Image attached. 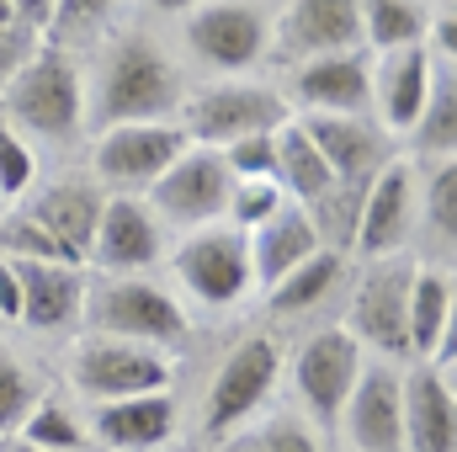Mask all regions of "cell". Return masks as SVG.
Segmentation results:
<instances>
[{"label": "cell", "instance_id": "1", "mask_svg": "<svg viewBox=\"0 0 457 452\" xmlns=\"http://www.w3.org/2000/svg\"><path fill=\"white\" fill-rule=\"evenodd\" d=\"M187 102L181 59L144 27L117 32L86 75V133L122 122H176Z\"/></svg>", "mask_w": 457, "mask_h": 452}, {"label": "cell", "instance_id": "2", "mask_svg": "<svg viewBox=\"0 0 457 452\" xmlns=\"http://www.w3.org/2000/svg\"><path fill=\"white\" fill-rule=\"evenodd\" d=\"M5 122L37 149H70L86 138V70L75 64L70 48L37 43L32 59L11 75L0 91Z\"/></svg>", "mask_w": 457, "mask_h": 452}, {"label": "cell", "instance_id": "3", "mask_svg": "<svg viewBox=\"0 0 457 452\" xmlns=\"http://www.w3.org/2000/svg\"><path fill=\"white\" fill-rule=\"evenodd\" d=\"M80 325H86V336L138 340V346H160V351H176L192 336V314L154 277H102V282H91Z\"/></svg>", "mask_w": 457, "mask_h": 452}, {"label": "cell", "instance_id": "4", "mask_svg": "<svg viewBox=\"0 0 457 452\" xmlns=\"http://www.w3.org/2000/svg\"><path fill=\"white\" fill-rule=\"evenodd\" d=\"M287 102L277 86L266 80H250V75H228V80H208L197 91H187L181 102V133L203 149H224L234 138H250V133H277L287 122Z\"/></svg>", "mask_w": 457, "mask_h": 452}, {"label": "cell", "instance_id": "5", "mask_svg": "<svg viewBox=\"0 0 457 452\" xmlns=\"http://www.w3.org/2000/svg\"><path fill=\"white\" fill-rule=\"evenodd\" d=\"M70 383L86 405H112L138 394H165L176 383V351L112 336H80L70 346Z\"/></svg>", "mask_w": 457, "mask_h": 452}, {"label": "cell", "instance_id": "6", "mask_svg": "<svg viewBox=\"0 0 457 452\" xmlns=\"http://www.w3.org/2000/svg\"><path fill=\"white\" fill-rule=\"evenodd\" d=\"M277 383H282V346L266 336V331L261 336H245L213 367V378H208V394H203V437L219 448L239 426H250L271 405Z\"/></svg>", "mask_w": 457, "mask_h": 452}, {"label": "cell", "instance_id": "7", "mask_svg": "<svg viewBox=\"0 0 457 452\" xmlns=\"http://www.w3.org/2000/svg\"><path fill=\"white\" fill-rule=\"evenodd\" d=\"M181 48L213 80L250 75L271 54V21L250 0H203L197 11L181 16Z\"/></svg>", "mask_w": 457, "mask_h": 452}, {"label": "cell", "instance_id": "8", "mask_svg": "<svg viewBox=\"0 0 457 452\" xmlns=\"http://www.w3.org/2000/svg\"><path fill=\"white\" fill-rule=\"evenodd\" d=\"M410 272H415V255L399 250V255L367 261L356 272V282H351L345 331L356 336L361 351H378V362H404L410 356V331H404V314H410Z\"/></svg>", "mask_w": 457, "mask_h": 452}, {"label": "cell", "instance_id": "9", "mask_svg": "<svg viewBox=\"0 0 457 452\" xmlns=\"http://www.w3.org/2000/svg\"><path fill=\"white\" fill-rule=\"evenodd\" d=\"M192 138L181 122H122L91 138V181L112 197H144Z\"/></svg>", "mask_w": 457, "mask_h": 452}, {"label": "cell", "instance_id": "10", "mask_svg": "<svg viewBox=\"0 0 457 452\" xmlns=\"http://www.w3.org/2000/svg\"><path fill=\"white\" fill-rule=\"evenodd\" d=\"M170 272H176V282H181L203 309H234V304L255 288L250 239L228 224H208V229L181 234V245L170 250Z\"/></svg>", "mask_w": 457, "mask_h": 452}, {"label": "cell", "instance_id": "11", "mask_svg": "<svg viewBox=\"0 0 457 452\" xmlns=\"http://www.w3.org/2000/svg\"><path fill=\"white\" fill-rule=\"evenodd\" d=\"M228 176L224 155L219 149H203V144H187L170 171L144 192V203L160 213V224H176V229H208V224H224V203H228Z\"/></svg>", "mask_w": 457, "mask_h": 452}, {"label": "cell", "instance_id": "12", "mask_svg": "<svg viewBox=\"0 0 457 452\" xmlns=\"http://www.w3.org/2000/svg\"><path fill=\"white\" fill-rule=\"evenodd\" d=\"M361 367H367V351L356 346V336L345 325H325L293 351V394L320 426H336Z\"/></svg>", "mask_w": 457, "mask_h": 452}, {"label": "cell", "instance_id": "13", "mask_svg": "<svg viewBox=\"0 0 457 452\" xmlns=\"http://www.w3.org/2000/svg\"><path fill=\"white\" fill-rule=\"evenodd\" d=\"M415 213H420V176H415V160L394 155L383 171L367 176L361 187V213H356V239L351 250L361 261H378V255H399L415 234Z\"/></svg>", "mask_w": 457, "mask_h": 452}, {"label": "cell", "instance_id": "14", "mask_svg": "<svg viewBox=\"0 0 457 452\" xmlns=\"http://www.w3.org/2000/svg\"><path fill=\"white\" fill-rule=\"evenodd\" d=\"M372 59L356 54H325V59H298L282 75V102L293 117H372V86H367Z\"/></svg>", "mask_w": 457, "mask_h": 452}, {"label": "cell", "instance_id": "15", "mask_svg": "<svg viewBox=\"0 0 457 452\" xmlns=\"http://www.w3.org/2000/svg\"><path fill=\"white\" fill-rule=\"evenodd\" d=\"M165 261V224L144 197H112L102 208V224L91 239L86 266H96L102 277H149Z\"/></svg>", "mask_w": 457, "mask_h": 452}, {"label": "cell", "instance_id": "16", "mask_svg": "<svg viewBox=\"0 0 457 452\" xmlns=\"http://www.w3.org/2000/svg\"><path fill=\"white\" fill-rule=\"evenodd\" d=\"M16 208L43 229L75 266H86L96 224H102V208H107V192L91 176H54V181H37Z\"/></svg>", "mask_w": 457, "mask_h": 452}, {"label": "cell", "instance_id": "17", "mask_svg": "<svg viewBox=\"0 0 457 452\" xmlns=\"http://www.w3.org/2000/svg\"><path fill=\"white\" fill-rule=\"evenodd\" d=\"M356 48H361V0H287L282 16L271 21V54H282L287 64Z\"/></svg>", "mask_w": 457, "mask_h": 452}, {"label": "cell", "instance_id": "18", "mask_svg": "<svg viewBox=\"0 0 457 452\" xmlns=\"http://www.w3.org/2000/svg\"><path fill=\"white\" fill-rule=\"evenodd\" d=\"M404 452H457V389L453 362H415L399 372Z\"/></svg>", "mask_w": 457, "mask_h": 452}, {"label": "cell", "instance_id": "19", "mask_svg": "<svg viewBox=\"0 0 457 452\" xmlns=\"http://www.w3.org/2000/svg\"><path fill=\"white\" fill-rule=\"evenodd\" d=\"M399 362H367L351 399L341 410V431L351 452H404V415H399Z\"/></svg>", "mask_w": 457, "mask_h": 452}, {"label": "cell", "instance_id": "20", "mask_svg": "<svg viewBox=\"0 0 457 452\" xmlns=\"http://www.w3.org/2000/svg\"><path fill=\"white\" fill-rule=\"evenodd\" d=\"M431 75H436V59L426 43L415 48H388L372 59L367 70V86H372V122L388 133V138H404L415 128V117L431 96Z\"/></svg>", "mask_w": 457, "mask_h": 452}, {"label": "cell", "instance_id": "21", "mask_svg": "<svg viewBox=\"0 0 457 452\" xmlns=\"http://www.w3.org/2000/svg\"><path fill=\"white\" fill-rule=\"evenodd\" d=\"M16 288H21V320L37 336H64L86 314V266L70 261H11Z\"/></svg>", "mask_w": 457, "mask_h": 452}, {"label": "cell", "instance_id": "22", "mask_svg": "<svg viewBox=\"0 0 457 452\" xmlns=\"http://www.w3.org/2000/svg\"><path fill=\"white\" fill-rule=\"evenodd\" d=\"M181 426L176 394H138V399H112V405H91L86 415V437L102 452H160L170 448Z\"/></svg>", "mask_w": 457, "mask_h": 452}, {"label": "cell", "instance_id": "23", "mask_svg": "<svg viewBox=\"0 0 457 452\" xmlns=\"http://www.w3.org/2000/svg\"><path fill=\"white\" fill-rule=\"evenodd\" d=\"M453 320H457V282L453 261H420L410 272V356L415 362H453Z\"/></svg>", "mask_w": 457, "mask_h": 452}, {"label": "cell", "instance_id": "24", "mask_svg": "<svg viewBox=\"0 0 457 452\" xmlns=\"http://www.w3.org/2000/svg\"><path fill=\"white\" fill-rule=\"evenodd\" d=\"M309 144L320 149V160L330 165L336 181H367L372 171H383L394 160V138L372 122V117H293Z\"/></svg>", "mask_w": 457, "mask_h": 452}, {"label": "cell", "instance_id": "25", "mask_svg": "<svg viewBox=\"0 0 457 452\" xmlns=\"http://www.w3.org/2000/svg\"><path fill=\"white\" fill-rule=\"evenodd\" d=\"M245 239H250V272H255V288H271L277 277H287L293 266H303L314 250H325L320 234H314V224H309V213H303L298 203L277 208L266 224L250 229Z\"/></svg>", "mask_w": 457, "mask_h": 452}, {"label": "cell", "instance_id": "26", "mask_svg": "<svg viewBox=\"0 0 457 452\" xmlns=\"http://www.w3.org/2000/svg\"><path fill=\"white\" fill-rule=\"evenodd\" d=\"M271 181H277V187H282V197H287V203H298V208H314V203L336 187L330 165L320 160V149L309 144V133H303L293 117L277 128V165H271Z\"/></svg>", "mask_w": 457, "mask_h": 452}, {"label": "cell", "instance_id": "27", "mask_svg": "<svg viewBox=\"0 0 457 452\" xmlns=\"http://www.w3.org/2000/svg\"><path fill=\"white\" fill-rule=\"evenodd\" d=\"M341 282H345V255H336V250H314L303 266H293L287 277H277V282L266 288V309H271L277 320L309 314V309H320L325 298H336Z\"/></svg>", "mask_w": 457, "mask_h": 452}, {"label": "cell", "instance_id": "28", "mask_svg": "<svg viewBox=\"0 0 457 452\" xmlns=\"http://www.w3.org/2000/svg\"><path fill=\"white\" fill-rule=\"evenodd\" d=\"M410 138H415V155L426 165H442V160L457 155V91H453V64H442V59H436L431 96H426V107L415 117Z\"/></svg>", "mask_w": 457, "mask_h": 452}, {"label": "cell", "instance_id": "29", "mask_svg": "<svg viewBox=\"0 0 457 452\" xmlns=\"http://www.w3.org/2000/svg\"><path fill=\"white\" fill-rule=\"evenodd\" d=\"M415 229H426V245H431V255H420V261H453L457 250V165L453 160L431 165V176L420 181Z\"/></svg>", "mask_w": 457, "mask_h": 452}, {"label": "cell", "instance_id": "30", "mask_svg": "<svg viewBox=\"0 0 457 452\" xmlns=\"http://www.w3.org/2000/svg\"><path fill=\"white\" fill-rule=\"evenodd\" d=\"M431 16L420 11V0H361V43H372L378 54L388 48H415L426 38Z\"/></svg>", "mask_w": 457, "mask_h": 452}, {"label": "cell", "instance_id": "31", "mask_svg": "<svg viewBox=\"0 0 457 452\" xmlns=\"http://www.w3.org/2000/svg\"><path fill=\"white\" fill-rule=\"evenodd\" d=\"M16 437L37 452H86L91 448L86 415H75V405H70V399H54V394H43V399L32 405V415L21 421Z\"/></svg>", "mask_w": 457, "mask_h": 452}, {"label": "cell", "instance_id": "32", "mask_svg": "<svg viewBox=\"0 0 457 452\" xmlns=\"http://www.w3.org/2000/svg\"><path fill=\"white\" fill-rule=\"evenodd\" d=\"M219 452H320V437L309 421L298 415H271V421H250L234 437L219 442Z\"/></svg>", "mask_w": 457, "mask_h": 452}, {"label": "cell", "instance_id": "33", "mask_svg": "<svg viewBox=\"0 0 457 452\" xmlns=\"http://www.w3.org/2000/svg\"><path fill=\"white\" fill-rule=\"evenodd\" d=\"M37 399H43V378L16 351L0 346V437H16Z\"/></svg>", "mask_w": 457, "mask_h": 452}, {"label": "cell", "instance_id": "34", "mask_svg": "<svg viewBox=\"0 0 457 452\" xmlns=\"http://www.w3.org/2000/svg\"><path fill=\"white\" fill-rule=\"evenodd\" d=\"M277 208H287V197H282V187L271 181V176H250V181H234L228 187V203H224V219L228 229H239V234H250V229H261Z\"/></svg>", "mask_w": 457, "mask_h": 452}, {"label": "cell", "instance_id": "35", "mask_svg": "<svg viewBox=\"0 0 457 452\" xmlns=\"http://www.w3.org/2000/svg\"><path fill=\"white\" fill-rule=\"evenodd\" d=\"M37 187V149L0 117V203H21Z\"/></svg>", "mask_w": 457, "mask_h": 452}, {"label": "cell", "instance_id": "36", "mask_svg": "<svg viewBox=\"0 0 457 452\" xmlns=\"http://www.w3.org/2000/svg\"><path fill=\"white\" fill-rule=\"evenodd\" d=\"M117 5H122V0H54V16H48V27H43V32H54V38H59L54 48L80 43V38H96V32L112 21Z\"/></svg>", "mask_w": 457, "mask_h": 452}, {"label": "cell", "instance_id": "37", "mask_svg": "<svg viewBox=\"0 0 457 452\" xmlns=\"http://www.w3.org/2000/svg\"><path fill=\"white\" fill-rule=\"evenodd\" d=\"M228 165V176L234 181H250V176H271V165H277V133H250V138H234L219 149Z\"/></svg>", "mask_w": 457, "mask_h": 452}, {"label": "cell", "instance_id": "38", "mask_svg": "<svg viewBox=\"0 0 457 452\" xmlns=\"http://www.w3.org/2000/svg\"><path fill=\"white\" fill-rule=\"evenodd\" d=\"M32 48H37V32H32V27H21V21H16V27H0V91H5L11 75L32 59Z\"/></svg>", "mask_w": 457, "mask_h": 452}, {"label": "cell", "instance_id": "39", "mask_svg": "<svg viewBox=\"0 0 457 452\" xmlns=\"http://www.w3.org/2000/svg\"><path fill=\"white\" fill-rule=\"evenodd\" d=\"M0 320H5V325L21 320V288H16V272H11L5 255H0Z\"/></svg>", "mask_w": 457, "mask_h": 452}, {"label": "cell", "instance_id": "40", "mask_svg": "<svg viewBox=\"0 0 457 452\" xmlns=\"http://www.w3.org/2000/svg\"><path fill=\"white\" fill-rule=\"evenodd\" d=\"M11 11H16V21H21V27L43 32V27H48V16H54V0H11Z\"/></svg>", "mask_w": 457, "mask_h": 452}, {"label": "cell", "instance_id": "41", "mask_svg": "<svg viewBox=\"0 0 457 452\" xmlns=\"http://www.w3.org/2000/svg\"><path fill=\"white\" fill-rule=\"evenodd\" d=\"M203 0H149V11H160V16H187V11H197Z\"/></svg>", "mask_w": 457, "mask_h": 452}, {"label": "cell", "instance_id": "42", "mask_svg": "<svg viewBox=\"0 0 457 452\" xmlns=\"http://www.w3.org/2000/svg\"><path fill=\"white\" fill-rule=\"evenodd\" d=\"M0 452H37V448H27L21 437H0Z\"/></svg>", "mask_w": 457, "mask_h": 452}, {"label": "cell", "instance_id": "43", "mask_svg": "<svg viewBox=\"0 0 457 452\" xmlns=\"http://www.w3.org/2000/svg\"><path fill=\"white\" fill-rule=\"evenodd\" d=\"M0 27H16V11H11V0H0Z\"/></svg>", "mask_w": 457, "mask_h": 452}, {"label": "cell", "instance_id": "44", "mask_svg": "<svg viewBox=\"0 0 457 452\" xmlns=\"http://www.w3.org/2000/svg\"><path fill=\"white\" fill-rule=\"evenodd\" d=\"M0 213H5V203H0Z\"/></svg>", "mask_w": 457, "mask_h": 452}]
</instances>
